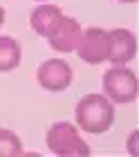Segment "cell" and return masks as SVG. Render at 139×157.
Returning <instances> with one entry per match:
<instances>
[{
    "instance_id": "8992f818",
    "label": "cell",
    "mask_w": 139,
    "mask_h": 157,
    "mask_svg": "<svg viewBox=\"0 0 139 157\" xmlns=\"http://www.w3.org/2000/svg\"><path fill=\"white\" fill-rule=\"evenodd\" d=\"M110 36V54H108V61L112 65H126L135 59L137 54V38L130 29H123V27H117V29L108 32Z\"/></svg>"
},
{
    "instance_id": "7a4b0ae2",
    "label": "cell",
    "mask_w": 139,
    "mask_h": 157,
    "mask_svg": "<svg viewBox=\"0 0 139 157\" xmlns=\"http://www.w3.org/2000/svg\"><path fill=\"white\" fill-rule=\"evenodd\" d=\"M47 148L58 157H87L90 155V146L85 144L79 135L76 126L68 124V121H56L47 130Z\"/></svg>"
},
{
    "instance_id": "9c48e42d",
    "label": "cell",
    "mask_w": 139,
    "mask_h": 157,
    "mask_svg": "<svg viewBox=\"0 0 139 157\" xmlns=\"http://www.w3.org/2000/svg\"><path fill=\"white\" fill-rule=\"evenodd\" d=\"M20 43L11 36H0V72H11L20 65Z\"/></svg>"
},
{
    "instance_id": "52a82bcc",
    "label": "cell",
    "mask_w": 139,
    "mask_h": 157,
    "mask_svg": "<svg viewBox=\"0 0 139 157\" xmlns=\"http://www.w3.org/2000/svg\"><path fill=\"white\" fill-rule=\"evenodd\" d=\"M81 25H79L76 18H70V16H63L61 23L56 25V29L47 36L49 45H52V49H56V52L61 54H68V52H74L79 40H81Z\"/></svg>"
},
{
    "instance_id": "6da1fadb",
    "label": "cell",
    "mask_w": 139,
    "mask_h": 157,
    "mask_svg": "<svg viewBox=\"0 0 139 157\" xmlns=\"http://www.w3.org/2000/svg\"><path fill=\"white\" fill-rule=\"evenodd\" d=\"M74 117L81 130L90 135H103L112 128L114 105L106 94H85L76 103Z\"/></svg>"
},
{
    "instance_id": "30bf717a",
    "label": "cell",
    "mask_w": 139,
    "mask_h": 157,
    "mask_svg": "<svg viewBox=\"0 0 139 157\" xmlns=\"http://www.w3.org/2000/svg\"><path fill=\"white\" fill-rule=\"evenodd\" d=\"M23 155V141L14 130L0 128V157H20Z\"/></svg>"
},
{
    "instance_id": "ba28073f",
    "label": "cell",
    "mask_w": 139,
    "mask_h": 157,
    "mask_svg": "<svg viewBox=\"0 0 139 157\" xmlns=\"http://www.w3.org/2000/svg\"><path fill=\"white\" fill-rule=\"evenodd\" d=\"M61 18H63V11L58 9L56 5H41L32 11L29 25H32V29L36 34H41V36L47 38L49 34L56 29V25L61 23Z\"/></svg>"
},
{
    "instance_id": "3957f363",
    "label": "cell",
    "mask_w": 139,
    "mask_h": 157,
    "mask_svg": "<svg viewBox=\"0 0 139 157\" xmlns=\"http://www.w3.org/2000/svg\"><path fill=\"white\" fill-rule=\"evenodd\" d=\"M139 83L133 70L114 65L103 74V94L112 103H133L137 99Z\"/></svg>"
},
{
    "instance_id": "277c9868",
    "label": "cell",
    "mask_w": 139,
    "mask_h": 157,
    "mask_svg": "<svg viewBox=\"0 0 139 157\" xmlns=\"http://www.w3.org/2000/svg\"><path fill=\"white\" fill-rule=\"evenodd\" d=\"M76 54L81 61L90 63V65H99V63L108 61V54H110L108 32L101 29V27H87L81 34V40L76 45Z\"/></svg>"
},
{
    "instance_id": "7c38bea8",
    "label": "cell",
    "mask_w": 139,
    "mask_h": 157,
    "mask_svg": "<svg viewBox=\"0 0 139 157\" xmlns=\"http://www.w3.org/2000/svg\"><path fill=\"white\" fill-rule=\"evenodd\" d=\"M121 2H135V0H121Z\"/></svg>"
},
{
    "instance_id": "8fae6325",
    "label": "cell",
    "mask_w": 139,
    "mask_h": 157,
    "mask_svg": "<svg viewBox=\"0 0 139 157\" xmlns=\"http://www.w3.org/2000/svg\"><path fill=\"white\" fill-rule=\"evenodd\" d=\"M2 23H5V9L0 7V25H2Z\"/></svg>"
},
{
    "instance_id": "5b68a950",
    "label": "cell",
    "mask_w": 139,
    "mask_h": 157,
    "mask_svg": "<svg viewBox=\"0 0 139 157\" xmlns=\"http://www.w3.org/2000/svg\"><path fill=\"white\" fill-rule=\"evenodd\" d=\"M36 78H38V85L43 90L61 92L68 90L72 83V67L63 59H47L36 70Z\"/></svg>"
}]
</instances>
